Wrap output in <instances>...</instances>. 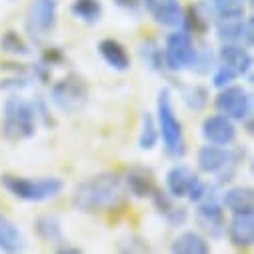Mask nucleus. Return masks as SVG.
Listing matches in <instances>:
<instances>
[{"label":"nucleus","instance_id":"nucleus-1","mask_svg":"<svg viewBox=\"0 0 254 254\" xmlns=\"http://www.w3.org/2000/svg\"><path fill=\"white\" fill-rule=\"evenodd\" d=\"M124 204V182L116 172H100L74 188L72 206L84 214L116 210Z\"/></svg>","mask_w":254,"mask_h":254},{"label":"nucleus","instance_id":"nucleus-2","mask_svg":"<svg viewBox=\"0 0 254 254\" xmlns=\"http://www.w3.org/2000/svg\"><path fill=\"white\" fill-rule=\"evenodd\" d=\"M154 118H156V126H158V134L164 144V152L170 158L180 160L186 154V140H184L182 122L174 110L172 92L168 88H160V92H158Z\"/></svg>","mask_w":254,"mask_h":254},{"label":"nucleus","instance_id":"nucleus-3","mask_svg":"<svg viewBox=\"0 0 254 254\" xmlns=\"http://www.w3.org/2000/svg\"><path fill=\"white\" fill-rule=\"evenodd\" d=\"M36 126H38V118L34 104L20 98L16 92L10 94L2 106V124H0L2 138L8 142H20L32 138L36 134Z\"/></svg>","mask_w":254,"mask_h":254},{"label":"nucleus","instance_id":"nucleus-4","mask_svg":"<svg viewBox=\"0 0 254 254\" xmlns=\"http://www.w3.org/2000/svg\"><path fill=\"white\" fill-rule=\"evenodd\" d=\"M0 186L22 202H46L56 198L64 190V182L58 176L28 178L18 174H2L0 176Z\"/></svg>","mask_w":254,"mask_h":254},{"label":"nucleus","instance_id":"nucleus-5","mask_svg":"<svg viewBox=\"0 0 254 254\" xmlns=\"http://www.w3.org/2000/svg\"><path fill=\"white\" fill-rule=\"evenodd\" d=\"M244 160V148L240 146H216L204 144L196 154L198 170L216 178V184H226L234 178L236 168Z\"/></svg>","mask_w":254,"mask_h":254},{"label":"nucleus","instance_id":"nucleus-6","mask_svg":"<svg viewBox=\"0 0 254 254\" xmlns=\"http://www.w3.org/2000/svg\"><path fill=\"white\" fill-rule=\"evenodd\" d=\"M50 100L54 102L58 110L66 114H76L88 102V82L80 74L70 72L52 84Z\"/></svg>","mask_w":254,"mask_h":254},{"label":"nucleus","instance_id":"nucleus-7","mask_svg":"<svg viewBox=\"0 0 254 254\" xmlns=\"http://www.w3.org/2000/svg\"><path fill=\"white\" fill-rule=\"evenodd\" d=\"M162 54H164L166 70H170V72L190 70V66H192V62H194V54H196V42L182 28H178V30L174 28L164 38Z\"/></svg>","mask_w":254,"mask_h":254},{"label":"nucleus","instance_id":"nucleus-8","mask_svg":"<svg viewBox=\"0 0 254 254\" xmlns=\"http://www.w3.org/2000/svg\"><path fill=\"white\" fill-rule=\"evenodd\" d=\"M214 108L218 114H224L234 122H242L244 118L252 116V96L244 86L232 82L224 88H218L214 96Z\"/></svg>","mask_w":254,"mask_h":254},{"label":"nucleus","instance_id":"nucleus-9","mask_svg":"<svg viewBox=\"0 0 254 254\" xmlns=\"http://www.w3.org/2000/svg\"><path fill=\"white\" fill-rule=\"evenodd\" d=\"M58 20V0H32L26 10V32L34 42L50 34Z\"/></svg>","mask_w":254,"mask_h":254},{"label":"nucleus","instance_id":"nucleus-10","mask_svg":"<svg viewBox=\"0 0 254 254\" xmlns=\"http://www.w3.org/2000/svg\"><path fill=\"white\" fill-rule=\"evenodd\" d=\"M196 204L198 206L194 210V222L198 224V228L206 236H210V238L224 236V230H226V214H224V206H222L220 198L208 192Z\"/></svg>","mask_w":254,"mask_h":254},{"label":"nucleus","instance_id":"nucleus-11","mask_svg":"<svg viewBox=\"0 0 254 254\" xmlns=\"http://www.w3.org/2000/svg\"><path fill=\"white\" fill-rule=\"evenodd\" d=\"M200 134L208 144L230 146L238 136L236 122L226 118L224 114H210L200 124Z\"/></svg>","mask_w":254,"mask_h":254},{"label":"nucleus","instance_id":"nucleus-12","mask_svg":"<svg viewBox=\"0 0 254 254\" xmlns=\"http://www.w3.org/2000/svg\"><path fill=\"white\" fill-rule=\"evenodd\" d=\"M216 36L220 42H234V44H244L252 46V34H254V20L252 16H242V18H226V20H216L214 24Z\"/></svg>","mask_w":254,"mask_h":254},{"label":"nucleus","instance_id":"nucleus-13","mask_svg":"<svg viewBox=\"0 0 254 254\" xmlns=\"http://www.w3.org/2000/svg\"><path fill=\"white\" fill-rule=\"evenodd\" d=\"M216 60L234 68L240 78L252 80V54L248 46L234 44V42H222V46L216 52Z\"/></svg>","mask_w":254,"mask_h":254},{"label":"nucleus","instance_id":"nucleus-14","mask_svg":"<svg viewBox=\"0 0 254 254\" xmlns=\"http://www.w3.org/2000/svg\"><path fill=\"white\" fill-rule=\"evenodd\" d=\"M212 18H214V14H212V8L208 2H192L182 10L180 26L190 36H204L212 28V22H214Z\"/></svg>","mask_w":254,"mask_h":254},{"label":"nucleus","instance_id":"nucleus-15","mask_svg":"<svg viewBox=\"0 0 254 254\" xmlns=\"http://www.w3.org/2000/svg\"><path fill=\"white\" fill-rule=\"evenodd\" d=\"M224 234L228 236L230 244L248 250L254 244V212H236L226 222Z\"/></svg>","mask_w":254,"mask_h":254},{"label":"nucleus","instance_id":"nucleus-16","mask_svg":"<svg viewBox=\"0 0 254 254\" xmlns=\"http://www.w3.org/2000/svg\"><path fill=\"white\" fill-rule=\"evenodd\" d=\"M142 4L150 18L164 28H178L182 20V4L180 0H142Z\"/></svg>","mask_w":254,"mask_h":254},{"label":"nucleus","instance_id":"nucleus-17","mask_svg":"<svg viewBox=\"0 0 254 254\" xmlns=\"http://www.w3.org/2000/svg\"><path fill=\"white\" fill-rule=\"evenodd\" d=\"M98 54L102 56V60L106 62L112 70L126 72L132 66L130 52L126 50V46L120 40H116V38H102L98 42Z\"/></svg>","mask_w":254,"mask_h":254},{"label":"nucleus","instance_id":"nucleus-18","mask_svg":"<svg viewBox=\"0 0 254 254\" xmlns=\"http://www.w3.org/2000/svg\"><path fill=\"white\" fill-rule=\"evenodd\" d=\"M122 182L128 188V192L136 198H148L152 194V190L156 188L154 174L146 166H132L122 178Z\"/></svg>","mask_w":254,"mask_h":254},{"label":"nucleus","instance_id":"nucleus-19","mask_svg":"<svg viewBox=\"0 0 254 254\" xmlns=\"http://www.w3.org/2000/svg\"><path fill=\"white\" fill-rule=\"evenodd\" d=\"M224 210L230 214L236 212H254V194L250 186H230L220 194Z\"/></svg>","mask_w":254,"mask_h":254},{"label":"nucleus","instance_id":"nucleus-20","mask_svg":"<svg viewBox=\"0 0 254 254\" xmlns=\"http://www.w3.org/2000/svg\"><path fill=\"white\" fill-rule=\"evenodd\" d=\"M170 252H174V254H208L210 242L198 230H184L170 242Z\"/></svg>","mask_w":254,"mask_h":254},{"label":"nucleus","instance_id":"nucleus-21","mask_svg":"<svg viewBox=\"0 0 254 254\" xmlns=\"http://www.w3.org/2000/svg\"><path fill=\"white\" fill-rule=\"evenodd\" d=\"M194 172L190 170L186 164H174L168 168L166 176H164V184H166V192L172 198H186L190 180H192Z\"/></svg>","mask_w":254,"mask_h":254},{"label":"nucleus","instance_id":"nucleus-22","mask_svg":"<svg viewBox=\"0 0 254 254\" xmlns=\"http://www.w3.org/2000/svg\"><path fill=\"white\" fill-rule=\"evenodd\" d=\"M22 248H24V236L18 230V226L6 216H0V250L20 252Z\"/></svg>","mask_w":254,"mask_h":254},{"label":"nucleus","instance_id":"nucleus-23","mask_svg":"<svg viewBox=\"0 0 254 254\" xmlns=\"http://www.w3.org/2000/svg\"><path fill=\"white\" fill-rule=\"evenodd\" d=\"M102 2L100 0H72L70 2V14L84 22V24H96L102 18Z\"/></svg>","mask_w":254,"mask_h":254},{"label":"nucleus","instance_id":"nucleus-24","mask_svg":"<svg viewBox=\"0 0 254 254\" xmlns=\"http://www.w3.org/2000/svg\"><path fill=\"white\" fill-rule=\"evenodd\" d=\"M140 58L144 62V66L152 72H166V64H164V54H162V46L154 40V38H146L140 44Z\"/></svg>","mask_w":254,"mask_h":254},{"label":"nucleus","instance_id":"nucleus-25","mask_svg":"<svg viewBox=\"0 0 254 254\" xmlns=\"http://www.w3.org/2000/svg\"><path fill=\"white\" fill-rule=\"evenodd\" d=\"M180 98L188 110H202L210 102V92L202 84H182L180 86Z\"/></svg>","mask_w":254,"mask_h":254},{"label":"nucleus","instance_id":"nucleus-26","mask_svg":"<svg viewBox=\"0 0 254 254\" xmlns=\"http://www.w3.org/2000/svg\"><path fill=\"white\" fill-rule=\"evenodd\" d=\"M160 140L158 134V126H156V118L152 112H142L140 118V132H138V148L140 150H154L156 144Z\"/></svg>","mask_w":254,"mask_h":254},{"label":"nucleus","instance_id":"nucleus-27","mask_svg":"<svg viewBox=\"0 0 254 254\" xmlns=\"http://www.w3.org/2000/svg\"><path fill=\"white\" fill-rule=\"evenodd\" d=\"M210 8L214 18L226 20V18H242L246 14L248 0H210Z\"/></svg>","mask_w":254,"mask_h":254},{"label":"nucleus","instance_id":"nucleus-28","mask_svg":"<svg viewBox=\"0 0 254 254\" xmlns=\"http://www.w3.org/2000/svg\"><path fill=\"white\" fill-rule=\"evenodd\" d=\"M34 232L38 238L46 242H60L62 240V224L54 214H42L34 220Z\"/></svg>","mask_w":254,"mask_h":254},{"label":"nucleus","instance_id":"nucleus-29","mask_svg":"<svg viewBox=\"0 0 254 254\" xmlns=\"http://www.w3.org/2000/svg\"><path fill=\"white\" fill-rule=\"evenodd\" d=\"M0 50L10 54V56H28L30 54V46L28 42L16 32V30H6L0 36Z\"/></svg>","mask_w":254,"mask_h":254},{"label":"nucleus","instance_id":"nucleus-30","mask_svg":"<svg viewBox=\"0 0 254 254\" xmlns=\"http://www.w3.org/2000/svg\"><path fill=\"white\" fill-rule=\"evenodd\" d=\"M214 52L212 48L206 44V42H200L196 44V54H194V62H192V66H190V70L204 76V74H210V70L214 68Z\"/></svg>","mask_w":254,"mask_h":254},{"label":"nucleus","instance_id":"nucleus-31","mask_svg":"<svg viewBox=\"0 0 254 254\" xmlns=\"http://www.w3.org/2000/svg\"><path fill=\"white\" fill-rule=\"evenodd\" d=\"M238 78H240L238 72H236L234 68L222 64V62H218V64L212 68V86H214V88H224V86L236 82Z\"/></svg>","mask_w":254,"mask_h":254},{"label":"nucleus","instance_id":"nucleus-32","mask_svg":"<svg viewBox=\"0 0 254 254\" xmlns=\"http://www.w3.org/2000/svg\"><path fill=\"white\" fill-rule=\"evenodd\" d=\"M210 184L208 182H204L196 172H194V176H192V180H190V186H188V192H186V198L190 200V202H200L208 192H210Z\"/></svg>","mask_w":254,"mask_h":254},{"label":"nucleus","instance_id":"nucleus-33","mask_svg":"<svg viewBox=\"0 0 254 254\" xmlns=\"http://www.w3.org/2000/svg\"><path fill=\"white\" fill-rule=\"evenodd\" d=\"M148 198L152 200V206H154L160 214H166V212L174 206V198L166 192V188H160V186H156V188L152 190V194H150Z\"/></svg>","mask_w":254,"mask_h":254},{"label":"nucleus","instance_id":"nucleus-34","mask_svg":"<svg viewBox=\"0 0 254 254\" xmlns=\"http://www.w3.org/2000/svg\"><path fill=\"white\" fill-rule=\"evenodd\" d=\"M188 218H190L188 208H184V206H176V204L164 214V220H166L168 228H182V226L188 222Z\"/></svg>","mask_w":254,"mask_h":254},{"label":"nucleus","instance_id":"nucleus-35","mask_svg":"<svg viewBox=\"0 0 254 254\" xmlns=\"http://www.w3.org/2000/svg\"><path fill=\"white\" fill-rule=\"evenodd\" d=\"M28 86V72H22V74H12L10 78H4L0 80V90H12V92H18L22 88Z\"/></svg>","mask_w":254,"mask_h":254},{"label":"nucleus","instance_id":"nucleus-36","mask_svg":"<svg viewBox=\"0 0 254 254\" xmlns=\"http://www.w3.org/2000/svg\"><path fill=\"white\" fill-rule=\"evenodd\" d=\"M118 250H122V252H144V250H148V244L138 236H126L124 240L118 242Z\"/></svg>","mask_w":254,"mask_h":254},{"label":"nucleus","instance_id":"nucleus-37","mask_svg":"<svg viewBox=\"0 0 254 254\" xmlns=\"http://www.w3.org/2000/svg\"><path fill=\"white\" fill-rule=\"evenodd\" d=\"M66 60V56H64V52H62L60 48H56V46H52V48H46L44 52H42V56H40V62H44L46 66H60L62 62Z\"/></svg>","mask_w":254,"mask_h":254},{"label":"nucleus","instance_id":"nucleus-38","mask_svg":"<svg viewBox=\"0 0 254 254\" xmlns=\"http://www.w3.org/2000/svg\"><path fill=\"white\" fill-rule=\"evenodd\" d=\"M32 104H34V110H36V118H38V120H40L44 126H48V128H52V126H54L56 122H54V118H52V114H50V110H48L46 100L38 96V98H36Z\"/></svg>","mask_w":254,"mask_h":254},{"label":"nucleus","instance_id":"nucleus-39","mask_svg":"<svg viewBox=\"0 0 254 254\" xmlns=\"http://www.w3.org/2000/svg\"><path fill=\"white\" fill-rule=\"evenodd\" d=\"M28 72H30V76H32L34 80H38L40 84H50L52 70H50V66L44 64V62H36V64H32V66L28 68Z\"/></svg>","mask_w":254,"mask_h":254},{"label":"nucleus","instance_id":"nucleus-40","mask_svg":"<svg viewBox=\"0 0 254 254\" xmlns=\"http://www.w3.org/2000/svg\"><path fill=\"white\" fill-rule=\"evenodd\" d=\"M112 2H114L118 8H122V10H126V12H132V14H136V12L140 10V6H142L140 0H112Z\"/></svg>","mask_w":254,"mask_h":254},{"label":"nucleus","instance_id":"nucleus-41","mask_svg":"<svg viewBox=\"0 0 254 254\" xmlns=\"http://www.w3.org/2000/svg\"><path fill=\"white\" fill-rule=\"evenodd\" d=\"M56 252L58 254H80L82 252V248H78V246H72V244H60L58 248H56Z\"/></svg>","mask_w":254,"mask_h":254},{"label":"nucleus","instance_id":"nucleus-42","mask_svg":"<svg viewBox=\"0 0 254 254\" xmlns=\"http://www.w3.org/2000/svg\"><path fill=\"white\" fill-rule=\"evenodd\" d=\"M10 2H18V0H10Z\"/></svg>","mask_w":254,"mask_h":254}]
</instances>
